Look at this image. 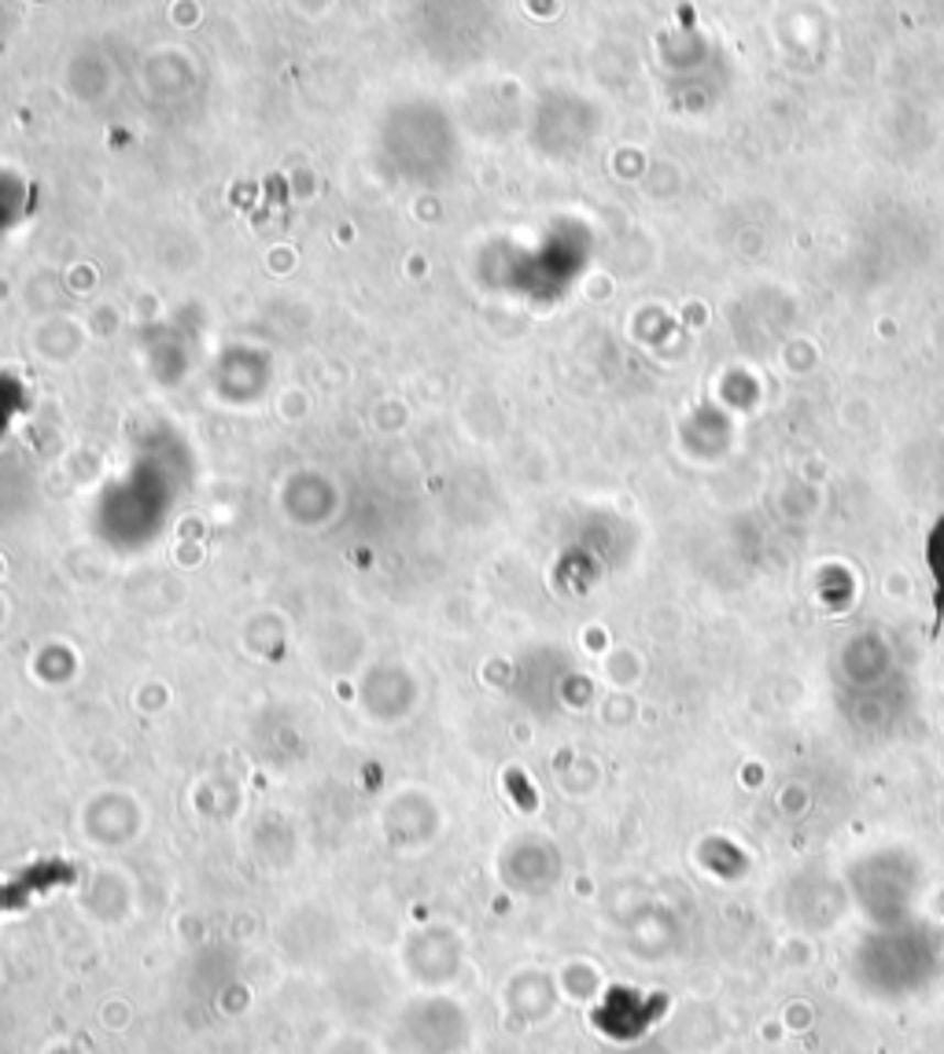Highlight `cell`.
I'll use <instances>...</instances> for the list:
<instances>
[{
    "mask_svg": "<svg viewBox=\"0 0 944 1054\" xmlns=\"http://www.w3.org/2000/svg\"><path fill=\"white\" fill-rule=\"evenodd\" d=\"M930 568H933V583H937V624L944 619V520H937L930 535Z\"/></svg>",
    "mask_w": 944,
    "mask_h": 1054,
    "instance_id": "cell-1",
    "label": "cell"
}]
</instances>
